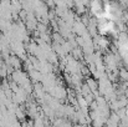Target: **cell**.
Masks as SVG:
<instances>
[{
	"instance_id": "cell-6",
	"label": "cell",
	"mask_w": 128,
	"mask_h": 127,
	"mask_svg": "<svg viewBox=\"0 0 128 127\" xmlns=\"http://www.w3.org/2000/svg\"><path fill=\"white\" fill-rule=\"evenodd\" d=\"M114 1H117V0H114Z\"/></svg>"
},
{
	"instance_id": "cell-4",
	"label": "cell",
	"mask_w": 128,
	"mask_h": 127,
	"mask_svg": "<svg viewBox=\"0 0 128 127\" xmlns=\"http://www.w3.org/2000/svg\"><path fill=\"white\" fill-rule=\"evenodd\" d=\"M74 127H88V125H86V123H75Z\"/></svg>"
},
{
	"instance_id": "cell-1",
	"label": "cell",
	"mask_w": 128,
	"mask_h": 127,
	"mask_svg": "<svg viewBox=\"0 0 128 127\" xmlns=\"http://www.w3.org/2000/svg\"><path fill=\"white\" fill-rule=\"evenodd\" d=\"M86 84H87V86L90 87V90H91L92 92H96V91H98V82H97V80H96V79L87 77V80H86Z\"/></svg>"
},
{
	"instance_id": "cell-3",
	"label": "cell",
	"mask_w": 128,
	"mask_h": 127,
	"mask_svg": "<svg viewBox=\"0 0 128 127\" xmlns=\"http://www.w3.org/2000/svg\"><path fill=\"white\" fill-rule=\"evenodd\" d=\"M120 77L122 79L123 82H128V71L127 70H121V72H120Z\"/></svg>"
},
{
	"instance_id": "cell-5",
	"label": "cell",
	"mask_w": 128,
	"mask_h": 127,
	"mask_svg": "<svg viewBox=\"0 0 128 127\" xmlns=\"http://www.w3.org/2000/svg\"><path fill=\"white\" fill-rule=\"evenodd\" d=\"M104 127H108V126H104Z\"/></svg>"
},
{
	"instance_id": "cell-2",
	"label": "cell",
	"mask_w": 128,
	"mask_h": 127,
	"mask_svg": "<svg viewBox=\"0 0 128 127\" xmlns=\"http://www.w3.org/2000/svg\"><path fill=\"white\" fill-rule=\"evenodd\" d=\"M71 52H72V56H74L76 60H80V59L82 57V50L78 49V47H75Z\"/></svg>"
}]
</instances>
